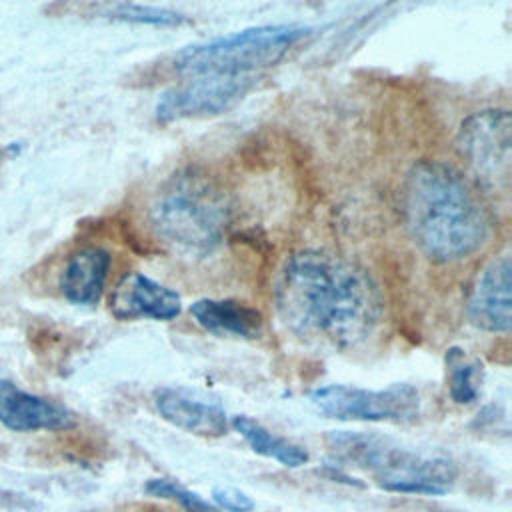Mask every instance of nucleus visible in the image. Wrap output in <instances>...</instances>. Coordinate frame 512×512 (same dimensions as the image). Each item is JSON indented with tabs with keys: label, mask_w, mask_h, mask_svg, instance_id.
Masks as SVG:
<instances>
[{
	"label": "nucleus",
	"mask_w": 512,
	"mask_h": 512,
	"mask_svg": "<svg viewBox=\"0 0 512 512\" xmlns=\"http://www.w3.org/2000/svg\"><path fill=\"white\" fill-rule=\"evenodd\" d=\"M274 300L290 332L334 348L370 338L384 312L374 278L362 266L322 250H302L284 262Z\"/></svg>",
	"instance_id": "nucleus-1"
},
{
	"label": "nucleus",
	"mask_w": 512,
	"mask_h": 512,
	"mask_svg": "<svg viewBox=\"0 0 512 512\" xmlns=\"http://www.w3.org/2000/svg\"><path fill=\"white\" fill-rule=\"evenodd\" d=\"M406 228L438 264L476 254L492 234V218L464 174L442 160H418L402 184Z\"/></svg>",
	"instance_id": "nucleus-2"
},
{
	"label": "nucleus",
	"mask_w": 512,
	"mask_h": 512,
	"mask_svg": "<svg viewBox=\"0 0 512 512\" xmlns=\"http://www.w3.org/2000/svg\"><path fill=\"white\" fill-rule=\"evenodd\" d=\"M232 224V206L222 188L206 174L182 170L156 194L150 226L166 244L188 254L216 250Z\"/></svg>",
	"instance_id": "nucleus-3"
},
{
	"label": "nucleus",
	"mask_w": 512,
	"mask_h": 512,
	"mask_svg": "<svg viewBox=\"0 0 512 512\" xmlns=\"http://www.w3.org/2000/svg\"><path fill=\"white\" fill-rule=\"evenodd\" d=\"M326 442L336 460L372 474L388 492L440 496L458 476L448 456L404 448L374 432L334 430Z\"/></svg>",
	"instance_id": "nucleus-4"
},
{
	"label": "nucleus",
	"mask_w": 512,
	"mask_h": 512,
	"mask_svg": "<svg viewBox=\"0 0 512 512\" xmlns=\"http://www.w3.org/2000/svg\"><path fill=\"white\" fill-rule=\"evenodd\" d=\"M310 32L300 22L250 26L178 50L172 68L184 76H250L278 64Z\"/></svg>",
	"instance_id": "nucleus-5"
},
{
	"label": "nucleus",
	"mask_w": 512,
	"mask_h": 512,
	"mask_svg": "<svg viewBox=\"0 0 512 512\" xmlns=\"http://www.w3.org/2000/svg\"><path fill=\"white\" fill-rule=\"evenodd\" d=\"M458 152L478 184L508 196L512 166V120L506 108H486L470 114L458 130Z\"/></svg>",
	"instance_id": "nucleus-6"
},
{
	"label": "nucleus",
	"mask_w": 512,
	"mask_h": 512,
	"mask_svg": "<svg viewBox=\"0 0 512 512\" xmlns=\"http://www.w3.org/2000/svg\"><path fill=\"white\" fill-rule=\"evenodd\" d=\"M310 402L326 418L344 422H412L420 414V394L404 382L382 390L328 384L312 390Z\"/></svg>",
	"instance_id": "nucleus-7"
},
{
	"label": "nucleus",
	"mask_w": 512,
	"mask_h": 512,
	"mask_svg": "<svg viewBox=\"0 0 512 512\" xmlns=\"http://www.w3.org/2000/svg\"><path fill=\"white\" fill-rule=\"evenodd\" d=\"M252 76H194L162 92L154 116L160 124L226 112L252 86Z\"/></svg>",
	"instance_id": "nucleus-8"
},
{
	"label": "nucleus",
	"mask_w": 512,
	"mask_h": 512,
	"mask_svg": "<svg viewBox=\"0 0 512 512\" xmlns=\"http://www.w3.org/2000/svg\"><path fill=\"white\" fill-rule=\"evenodd\" d=\"M510 274L512 262L508 252L492 258L476 274V278L468 286L464 304L466 316L472 326L484 332L508 334L512 322Z\"/></svg>",
	"instance_id": "nucleus-9"
},
{
	"label": "nucleus",
	"mask_w": 512,
	"mask_h": 512,
	"mask_svg": "<svg viewBox=\"0 0 512 512\" xmlns=\"http://www.w3.org/2000/svg\"><path fill=\"white\" fill-rule=\"evenodd\" d=\"M110 312L118 320H172L182 312L180 294L142 272H126L110 294Z\"/></svg>",
	"instance_id": "nucleus-10"
},
{
	"label": "nucleus",
	"mask_w": 512,
	"mask_h": 512,
	"mask_svg": "<svg viewBox=\"0 0 512 512\" xmlns=\"http://www.w3.org/2000/svg\"><path fill=\"white\" fill-rule=\"evenodd\" d=\"M152 400L162 420L190 434L216 438L230 426L228 414L218 402L198 398L184 388H156Z\"/></svg>",
	"instance_id": "nucleus-11"
},
{
	"label": "nucleus",
	"mask_w": 512,
	"mask_h": 512,
	"mask_svg": "<svg viewBox=\"0 0 512 512\" xmlns=\"http://www.w3.org/2000/svg\"><path fill=\"white\" fill-rule=\"evenodd\" d=\"M0 424L14 432L68 430L74 426V416L62 404L24 392L0 378Z\"/></svg>",
	"instance_id": "nucleus-12"
},
{
	"label": "nucleus",
	"mask_w": 512,
	"mask_h": 512,
	"mask_svg": "<svg viewBox=\"0 0 512 512\" xmlns=\"http://www.w3.org/2000/svg\"><path fill=\"white\" fill-rule=\"evenodd\" d=\"M112 258L100 246H86L76 250L64 264L60 274V290L64 298L78 306L98 304Z\"/></svg>",
	"instance_id": "nucleus-13"
},
{
	"label": "nucleus",
	"mask_w": 512,
	"mask_h": 512,
	"mask_svg": "<svg viewBox=\"0 0 512 512\" xmlns=\"http://www.w3.org/2000/svg\"><path fill=\"white\" fill-rule=\"evenodd\" d=\"M190 316L198 326L216 336L256 340L264 332L260 310L236 300L200 298L190 304Z\"/></svg>",
	"instance_id": "nucleus-14"
},
{
	"label": "nucleus",
	"mask_w": 512,
	"mask_h": 512,
	"mask_svg": "<svg viewBox=\"0 0 512 512\" xmlns=\"http://www.w3.org/2000/svg\"><path fill=\"white\" fill-rule=\"evenodd\" d=\"M230 426L248 442V446L256 454L272 458L282 466L298 468V466H304L310 458L302 446L288 442L286 438L270 432L266 426H262L260 422L248 416H240V414L232 416Z\"/></svg>",
	"instance_id": "nucleus-15"
},
{
	"label": "nucleus",
	"mask_w": 512,
	"mask_h": 512,
	"mask_svg": "<svg viewBox=\"0 0 512 512\" xmlns=\"http://www.w3.org/2000/svg\"><path fill=\"white\" fill-rule=\"evenodd\" d=\"M446 366H448V390L450 398L456 404H472L480 396L482 382V364L478 360H470L462 348L446 350Z\"/></svg>",
	"instance_id": "nucleus-16"
},
{
	"label": "nucleus",
	"mask_w": 512,
	"mask_h": 512,
	"mask_svg": "<svg viewBox=\"0 0 512 512\" xmlns=\"http://www.w3.org/2000/svg\"><path fill=\"white\" fill-rule=\"evenodd\" d=\"M100 14L102 18H108V20L148 24V26H182L190 22V18L178 10L164 8V6H150V4H132V2L102 6Z\"/></svg>",
	"instance_id": "nucleus-17"
},
{
	"label": "nucleus",
	"mask_w": 512,
	"mask_h": 512,
	"mask_svg": "<svg viewBox=\"0 0 512 512\" xmlns=\"http://www.w3.org/2000/svg\"><path fill=\"white\" fill-rule=\"evenodd\" d=\"M146 492L156 498H166L178 502L188 512H216L214 506H210L204 498H200L196 492H190L182 488L180 484L168 480V478H152L146 484Z\"/></svg>",
	"instance_id": "nucleus-18"
},
{
	"label": "nucleus",
	"mask_w": 512,
	"mask_h": 512,
	"mask_svg": "<svg viewBox=\"0 0 512 512\" xmlns=\"http://www.w3.org/2000/svg\"><path fill=\"white\" fill-rule=\"evenodd\" d=\"M212 500L222 512H250L254 508V500L234 486H216L212 490Z\"/></svg>",
	"instance_id": "nucleus-19"
}]
</instances>
